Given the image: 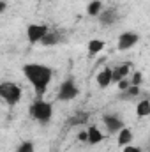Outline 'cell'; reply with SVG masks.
Returning <instances> with one entry per match:
<instances>
[{"label": "cell", "instance_id": "1", "mask_svg": "<svg viewBox=\"0 0 150 152\" xmlns=\"http://www.w3.org/2000/svg\"><path fill=\"white\" fill-rule=\"evenodd\" d=\"M23 76L30 81L37 97H41L48 90V85L51 83L53 69L44 66V64H25L23 66Z\"/></svg>", "mask_w": 150, "mask_h": 152}, {"label": "cell", "instance_id": "2", "mask_svg": "<svg viewBox=\"0 0 150 152\" xmlns=\"http://www.w3.org/2000/svg\"><path fill=\"white\" fill-rule=\"evenodd\" d=\"M0 97L9 106H14L21 101V87L14 81H2L0 83Z\"/></svg>", "mask_w": 150, "mask_h": 152}, {"label": "cell", "instance_id": "3", "mask_svg": "<svg viewBox=\"0 0 150 152\" xmlns=\"http://www.w3.org/2000/svg\"><path fill=\"white\" fill-rule=\"evenodd\" d=\"M30 115L41 124H48L51 120V115H53V106H51V103H48V101L39 97L37 101L30 106Z\"/></svg>", "mask_w": 150, "mask_h": 152}, {"label": "cell", "instance_id": "4", "mask_svg": "<svg viewBox=\"0 0 150 152\" xmlns=\"http://www.w3.org/2000/svg\"><path fill=\"white\" fill-rule=\"evenodd\" d=\"M78 94H79V88H78L76 81L73 78H67V80H64L62 85L58 87L57 97H58V101H73V99L78 97Z\"/></svg>", "mask_w": 150, "mask_h": 152}, {"label": "cell", "instance_id": "5", "mask_svg": "<svg viewBox=\"0 0 150 152\" xmlns=\"http://www.w3.org/2000/svg\"><path fill=\"white\" fill-rule=\"evenodd\" d=\"M50 32L48 25H42V23H30L27 27V39L30 44H37L42 41V37Z\"/></svg>", "mask_w": 150, "mask_h": 152}, {"label": "cell", "instance_id": "6", "mask_svg": "<svg viewBox=\"0 0 150 152\" xmlns=\"http://www.w3.org/2000/svg\"><path fill=\"white\" fill-rule=\"evenodd\" d=\"M138 41H140V36H138L136 32H124V34H120V36H118L117 48H118L120 51H125V50L133 48Z\"/></svg>", "mask_w": 150, "mask_h": 152}, {"label": "cell", "instance_id": "7", "mask_svg": "<svg viewBox=\"0 0 150 152\" xmlns=\"http://www.w3.org/2000/svg\"><path fill=\"white\" fill-rule=\"evenodd\" d=\"M103 122H104L108 133H117V134H118V131L125 127L124 122H122V118H120L118 115H104V117H103Z\"/></svg>", "mask_w": 150, "mask_h": 152}, {"label": "cell", "instance_id": "8", "mask_svg": "<svg viewBox=\"0 0 150 152\" xmlns=\"http://www.w3.org/2000/svg\"><path fill=\"white\" fill-rule=\"evenodd\" d=\"M95 80H97V85H99L101 88H108L113 83V69L104 67L103 71H99V75H97Z\"/></svg>", "mask_w": 150, "mask_h": 152}, {"label": "cell", "instance_id": "9", "mask_svg": "<svg viewBox=\"0 0 150 152\" xmlns=\"http://www.w3.org/2000/svg\"><path fill=\"white\" fill-rule=\"evenodd\" d=\"M117 20H118V12H117L115 9H103V12L99 14V21H101V25H104V27L113 25Z\"/></svg>", "mask_w": 150, "mask_h": 152}, {"label": "cell", "instance_id": "10", "mask_svg": "<svg viewBox=\"0 0 150 152\" xmlns=\"http://www.w3.org/2000/svg\"><path fill=\"white\" fill-rule=\"evenodd\" d=\"M129 73H131V64H122V66L115 67V69H113V83L122 81L124 78L129 76Z\"/></svg>", "mask_w": 150, "mask_h": 152}, {"label": "cell", "instance_id": "11", "mask_svg": "<svg viewBox=\"0 0 150 152\" xmlns=\"http://www.w3.org/2000/svg\"><path fill=\"white\" fill-rule=\"evenodd\" d=\"M87 131H88V143H90V145H97V143H101V142L104 140V134L99 131V127L90 126Z\"/></svg>", "mask_w": 150, "mask_h": 152}, {"label": "cell", "instance_id": "12", "mask_svg": "<svg viewBox=\"0 0 150 152\" xmlns=\"http://www.w3.org/2000/svg\"><path fill=\"white\" fill-rule=\"evenodd\" d=\"M104 46H106V42H104L103 39H92V41H88V44H87L90 55H99V53L104 50Z\"/></svg>", "mask_w": 150, "mask_h": 152}, {"label": "cell", "instance_id": "13", "mask_svg": "<svg viewBox=\"0 0 150 152\" xmlns=\"http://www.w3.org/2000/svg\"><path fill=\"white\" fill-rule=\"evenodd\" d=\"M131 142H133V131L129 127L120 129L118 131V145L120 147H127V145H131Z\"/></svg>", "mask_w": 150, "mask_h": 152}, {"label": "cell", "instance_id": "14", "mask_svg": "<svg viewBox=\"0 0 150 152\" xmlns=\"http://www.w3.org/2000/svg\"><path fill=\"white\" fill-rule=\"evenodd\" d=\"M58 42H60V34H58L57 30H50V32L42 37V41H41L42 46H55V44H58Z\"/></svg>", "mask_w": 150, "mask_h": 152}, {"label": "cell", "instance_id": "15", "mask_svg": "<svg viewBox=\"0 0 150 152\" xmlns=\"http://www.w3.org/2000/svg\"><path fill=\"white\" fill-rule=\"evenodd\" d=\"M87 12L92 18H99V14L103 12V2L101 0H92L88 4V7H87Z\"/></svg>", "mask_w": 150, "mask_h": 152}, {"label": "cell", "instance_id": "16", "mask_svg": "<svg viewBox=\"0 0 150 152\" xmlns=\"http://www.w3.org/2000/svg\"><path fill=\"white\" fill-rule=\"evenodd\" d=\"M136 115L138 117H149L150 115V101L149 99H141L136 104Z\"/></svg>", "mask_w": 150, "mask_h": 152}, {"label": "cell", "instance_id": "17", "mask_svg": "<svg viewBox=\"0 0 150 152\" xmlns=\"http://www.w3.org/2000/svg\"><path fill=\"white\" fill-rule=\"evenodd\" d=\"M16 152H36V147H34V143L32 142H21L20 145H18V149H16Z\"/></svg>", "mask_w": 150, "mask_h": 152}, {"label": "cell", "instance_id": "18", "mask_svg": "<svg viewBox=\"0 0 150 152\" xmlns=\"http://www.w3.org/2000/svg\"><path fill=\"white\" fill-rule=\"evenodd\" d=\"M140 94V87H136V85H131L125 92H124V97H134V96H138Z\"/></svg>", "mask_w": 150, "mask_h": 152}, {"label": "cell", "instance_id": "19", "mask_svg": "<svg viewBox=\"0 0 150 152\" xmlns=\"http://www.w3.org/2000/svg\"><path fill=\"white\" fill-rule=\"evenodd\" d=\"M141 81H143V75L138 71V73H134L133 78H131V85H136V87H140L141 85Z\"/></svg>", "mask_w": 150, "mask_h": 152}, {"label": "cell", "instance_id": "20", "mask_svg": "<svg viewBox=\"0 0 150 152\" xmlns=\"http://www.w3.org/2000/svg\"><path fill=\"white\" fill-rule=\"evenodd\" d=\"M117 85H118V88H120L122 92H125V90H127V88L131 87V80H127V78H124V80H122V81H118Z\"/></svg>", "mask_w": 150, "mask_h": 152}, {"label": "cell", "instance_id": "21", "mask_svg": "<svg viewBox=\"0 0 150 152\" xmlns=\"http://www.w3.org/2000/svg\"><path fill=\"white\" fill-rule=\"evenodd\" d=\"M78 140H79V142H87V143H88V131H87V129H85V131H81V133L78 134Z\"/></svg>", "mask_w": 150, "mask_h": 152}, {"label": "cell", "instance_id": "22", "mask_svg": "<svg viewBox=\"0 0 150 152\" xmlns=\"http://www.w3.org/2000/svg\"><path fill=\"white\" fill-rule=\"evenodd\" d=\"M122 152H141V149L140 147H134V145H127V147H124Z\"/></svg>", "mask_w": 150, "mask_h": 152}, {"label": "cell", "instance_id": "23", "mask_svg": "<svg viewBox=\"0 0 150 152\" xmlns=\"http://www.w3.org/2000/svg\"><path fill=\"white\" fill-rule=\"evenodd\" d=\"M5 5H7L5 2H0V12H4V11H5Z\"/></svg>", "mask_w": 150, "mask_h": 152}, {"label": "cell", "instance_id": "24", "mask_svg": "<svg viewBox=\"0 0 150 152\" xmlns=\"http://www.w3.org/2000/svg\"><path fill=\"white\" fill-rule=\"evenodd\" d=\"M48 2H51V0H48Z\"/></svg>", "mask_w": 150, "mask_h": 152}]
</instances>
